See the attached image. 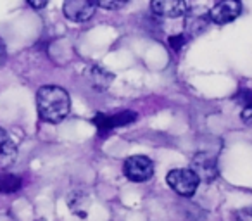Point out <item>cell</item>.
<instances>
[{"label": "cell", "instance_id": "cell-1", "mask_svg": "<svg viewBox=\"0 0 252 221\" xmlns=\"http://www.w3.org/2000/svg\"><path fill=\"white\" fill-rule=\"evenodd\" d=\"M36 109L43 121L47 123H61L66 120L71 111L69 94L63 87L45 85L36 92Z\"/></svg>", "mask_w": 252, "mask_h": 221}, {"label": "cell", "instance_id": "cell-2", "mask_svg": "<svg viewBox=\"0 0 252 221\" xmlns=\"http://www.w3.org/2000/svg\"><path fill=\"white\" fill-rule=\"evenodd\" d=\"M168 185L182 197H192L199 189V178L190 168H175L166 175Z\"/></svg>", "mask_w": 252, "mask_h": 221}, {"label": "cell", "instance_id": "cell-3", "mask_svg": "<svg viewBox=\"0 0 252 221\" xmlns=\"http://www.w3.org/2000/svg\"><path fill=\"white\" fill-rule=\"evenodd\" d=\"M123 173L135 183L149 182L154 175V162L147 156H131L123 164Z\"/></svg>", "mask_w": 252, "mask_h": 221}, {"label": "cell", "instance_id": "cell-4", "mask_svg": "<svg viewBox=\"0 0 252 221\" xmlns=\"http://www.w3.org/2000/svg\"><path fill=\"white\" fill-rule=\"evenodd\" d=\"M193 175L199 178V182L211 183L218 178L220 169H218V158L213 152H199L195 154V158L192 159L190 164Z\"/></svg>", "mask_w": 252, "mask_h": 221}, {"label": "cell", "instance_id": "cell-5", "mask_svg": "<svg viewBox=\"0 0 252 221\" xmlns=\"http://www.w3.org/2000/svg\"><path fill=\"white\" fill-rule=\"evenodd\" d=\"M137 121V113L130 109H123L118 113H98L94 118V125L100 131H109L114 128H121Z\"/></svg>", "mask_w": 252, "mask_h": 221}, {"label": "cell", "instance_id": "cell-6", "mask_svg": "<svg viewBox=\"0 0 252 221\" xmlns=\"http://www.w3.org/2000/svg\"><path fill=\"white\" fill-rule=\"evenodd\" d=\"M242 14V4L237 0H223L218 2L207 11L211 25H228Z\"/></svg>", "mask_w": 252, "mask_h": 221}, {"label": "cell", "instance_id": "cell-7", "mask_svg": "<svg viewBox=\"0 0 252 221\" xmlns=\"http://www.w3.org/2000/svg\"><path fill=\"white\" fill-rule=\"evenodd\" d=\"M95 9H97V2H90V0H67L63 5L64 16L74 23L88 21L95 14Z\"/></svg>", "mask_w": 252, "mask_h": 221}, {"label": "cell", "instance_id": "cell-8", "mask_svg": "<svg viewBox=\"0 0 252 221\" xmlns=\"http://www.w3.org/2000/svg\"><path fill=\"white\" fill-rule=\"evenodd\" d=\"M151 9L159 18H180V16H187L190 5L182 0H156L151 4Z\"/></svg>", "mask_w": 252, "mask_h": 221}, {"label": "cell", "instance_id": "cell-9", "mask_svg": "<svg viewBox=\"0 0 252 221\" xmlns=\"http://www.w3.org/2000/svg\"><path fill=\"white\" fill-rule=\"evenodd\" d=\"M211 25V19L206 12H193L189 11L185 16V32L189 36H199L204 33Z\"/></svg>", "mask_w": 252, "mask_h": 221}, {"label": "cell", "instance_id": "cell-10", "mask_svg": "<svg viewBox=\"0 0 252 221\" xmlns=\"http://www.w3.org/2000/svg\"><path fill=\"white\" fill-rule=\"evenodd\" d=\"M18 158V147L9 133L0 128V168H9Z\"/></svg>", "mask_w": 252, "mask_h": 221}, {"label": "cell", "instance_id": "cell-11", "mask_svg": "<svg viewBox=\"0 0 252 221\" xmlns=\"http://www.w3.org/2000/svg\"><path fill=\"white\" fill-rule=\"evenodd\" d=\"M88 78H90L92 87H94L95 90H107L109 85H111L112 80H114V74L109 73L105 67L94 66L90 71H88Z\"/></svg>", "mask_w": 252, "mask_h": 221}, {"label": "cell", "instance_id": "cell-12", "mask_svg": "<svg viewBox=\"0 0 252 221\" xmlns=\"http://www.w3.org/2000/svg\"><path fill=\"white\" fill-rule=\"evenodd\" d=\"M67 204H69L71 211L78 216L85 218L87 216V209L88 204H90V199L85 192H71L69 199H67Z\"/></svg>", "mask_w": 252, "mask_h": 221}, {"label": "cell", "instance_id": "cell-13", "mask_svg": "<svg viewBox=\"0 0 252 221\" xmlns=\"http://www.w3.org/2000/svg\"><path fill=\"white\" fill-rule=\"evenodd\" d=\"M23 187V182L18 175H12V173H4L0 175V193L4 195H11L16 193Z\"/></svg>", "mask_w": 252, "mask_h": 221}, {"label": "cell", "instance_id": "cell-14", "mask_svg": "<svg viewBox=\"0 0 252 221\" xmlns=\"http://www.w3.org/2000/svg\"><path fill=\"white\" fill-rule=\"evenodd\" d=\"M235 100H237L238 104H242V107L252 105V90H249V88H240L238 94L235 95Z\"/></svg>", "mask_w": 252, "mask_h": 221}, {"label": "cell", "instance_id": "cell-15", "mask_svg": "<svg viewBox=\"0 0 252 221\" xmlns=\"http://www.w3.org/2000/svg\"><path fill=\"white\" fill-rule=\"evenodd\" d=\"M126 5V0H102V2H97V7L102 9H111V11H116V9H121Z\"/></svg>", "mask_w": 252, "mask_h": 221}, {"label": "cell", "instance_id": "cell-16", "mask_svg": "<svg viewBox=\"0 0 252 221\" xmlns=\"http://www.w3.org/2000/svg\"><path fill=\"white\" fill-rule=\"evenodd\" d=\"M169 47H171L173 50H176V52H180V50L185 47L187 43V35H175V36H169L168 40Z\"/></svg>", "mask_w": 252, "mask_h": 221}, {"label": "cell", "instance_id": "cell-17", "mask_svg": "<svg viewBox=\"0 0 252 221\" xmlns=\"http://www.w3.org/2000/svg\"><path fill=\"white\" fill-rule=\"evenodd\" d=\"M235 216H237V221H252V206L237 211Z\"/></svg>", "mask_w": 252, "mask_h": 221}, {"label": "cell", "instance_id": "cell-18", "mask_svg": "<svg viewBox=\"0 0 252 221\" xmlns=\"http://www.w3.org/2000/svg\"><path fill=\"white\" fill-rule=\"evenodd\" d=\"M242 121H244L247 126L252 128V105H247V107L242 109Z\"/></svg>", "mask_w": 252, "mask_h": 221}, {"label": "cell", "instance_id": "cell-19", "mask_svg": "<svg viewBox=\"0 0 252 221\" xmlns=\"http://www.w3.org/2000/svg\"><path fill=\"white\" fill-rule=\"evenodd\" d=\"M5 59H7V52H5V47H4V43L0 42V66H4Z\"/></svg>", "mask_w": 252, "mask_h": 221}, {"label": "cell", "instance_id": "cell-20", "mask_svg": "<svg viewBox=\"0 0 252 221\" xmlns=\"http://www.w3.org/2000/svg\"><path fill=\"white\" fill-rule=\"evenodd\" d=\"M32 7H35V9H40V7H45L47 5V2H28Z\"/></svg>", "mask_w": 252, "mask_h": 221}]
</instances>
